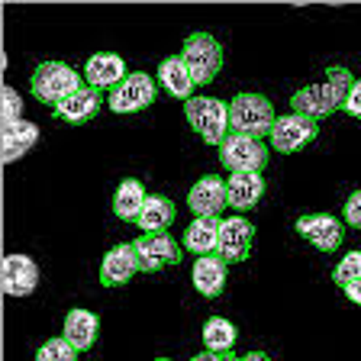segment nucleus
I'll return each mask as SVG.
<instances>
[{
	"label": "nucleus",
	"instance_id": "obj_31",
	"mask_svg": "<svg viewBox=\"0 0 361 361\" xmlns=\"http://www.w3.org/2000/svg\"><path fill=\"white\" fill-rule=\"evenodd\" d=\"M229 355L233 352H200V355H194L190 361H229Z\"/></svg>",
	"mask_w": 361,
	"mask_h": 361
},
{
	"label": "nucleus",
	"instance_id": "obj_1",
	"mask_svg": "<svg viewBox=\"0 0 361 361\" xmlns=\"http://www.w3.org/2000/svg\"><path fill=\"white\" fill-rule=\"evenodd\" d=\"M352 84H355V78L348 68L332 65L329 71H326V81L293 90L290 106H293V113H300V116H310V120L319 123L345 106V97H348V90H352Z\"/></svg>",
	"mask_w": 361,
	"mask_h": 361
},
{
	"label": "nucleus",
	"instance_id": "obj_8",
	"mask_svg": "<svg viewBox=\"0 0 361 361\" xmlns=\"http://www.w3.org/2000/svg\"><path fill=\"white\" fill-rule=\"evenodd\" d=\"M152 100H155V81L145 71H133V75H126V81L110 90L106 106L113 113H139L152 106Z\"/></svg>",
	"mask_w": 361,
	"mask_h": 361
},
{
	"label": "nucleus",
	"instance_id": "obj_29",
	"mask_svg": "<svg viewBox=\"0 0 361 361\" xmlns=\"http://www.w3.org/2000/svg\"><path fill=\"white\" fill-rule=\"evenodd\" d=\"M342 216H345L348 226L361 229V190H355V194L345 200V210H342Z\"/></svg>",
	"mask_w": 361,
	"mask_h": 361
},
{
	"label": "nucleus",
	"instance_id": "obj_10",
	"mask_svg": "<svg viewBox=\"0 0 361 361\" xmlns=\"http://www.w3.org/2000/svg\"><path fill=\"white\" fill-rule=\"evenodd\" d=\"M316 133H319L316 120L300 116V113H287V116H278V120H274V129H271L268 139H271V145H274L278 152L290 155V152H300L303 145L313 142Z\"/></svg>",
	"mask_w": 361,
	"mask_h": 361
},
{
	"label": "nucleus",
	"instance_id": "obj_4",
	"mask_svg": "<svg viewBox=\"0 0 361 361\" xmlns=\"http://www.w3.org/2000/svg\"><path fill=\"white\" fill-rule=\"evenodd\" d=\"M184 113L207 145H223L229 139V104L216 97H190Z\"/></svg>",
	"mask_w": 361,
	"mask_h": 361
},
{
	"label": "nucleus",
	"instance_id": "obj_28",
	"mask_svg": "<svg viewBox=\"0 0 361 361\" xmlns=\"http://www.w3.org/2000/svg\"><path fill=\"white\" fill-rule=\"evenodd\" d=\"M20 110H23L20 94H16L13 87H4V129H10V126H16V123H23V120H20Z\"/></svg>",
	"mask_w": 361,
	"mask_h": 361
},
{
	"label": "nucleus",
	"instance_id": "obj_19",
	"mask_svg": "<svg viewBox=\"0 0 361 361\" xmlns=\"http://www.w3.org/2000/svg\"><path fill=\"white\" fill-rule=\"evenodd\" d=\"M219 245V216H197L184 233V248L194 255H216Z\"/></svg>",
	"mask_w": 361,
	"mask_h": 361
},
{
	"label": "nucleus",
	"instance_id": "obj_11",
	"mask_svg": "<svg viewBox=\"0 0 361 361\" xmlns=\"http://www.w3.org/2000/svg\"><path fill=\"white\" fill-rule=\"evenodd\" d=\"M297 233L307 242H313V248L319 252H336L345 242V226L338 223L329 213H313V216H300L297 219Z\"/></svg>",
	"mask_w": 361,
	"mask_h": 361
},
{
	"label": "nucleus",
	"instance_id": "obj_34",
	"mask_svg": "<svg viewBox=\"0 0 361 361\" xmlns=\"http://www.w3.org/2000/svg\"><path fill=\"white\" fill-rule=\"evenodd\" d=\"M155 361H171V358H155Z\"/></svg>",
	"mask_w": 361,
	"mask_h": 361
},
{
	"label": "nucleus",
	"instance_id": "obj_2",
	"mask_svg": "<svg viewBox=\"0 0 361 361\" xmlns=\"http://www.w3.org/2000/svg\"><path fill=\"white\" fill-rule=\"evenodd\" d=\"M274 106L262 94H235L229 104V129L235 135H252V139H264L274 129Z\"/></svg>",
	"mask_w": 361,
	"mask_h": 361
},
{
	"label": "nucleus",
	"instance_id": "obj_23",
	"mask_svg": "<svg viewBox=\"0 0 361 361\" xmlns=\"http://www.w3.org/2000/svg\"><path fill=\"white\" fill-rule=\"evenodd\" d=\"M145 200H149V194H145L142 180L126 178L120 188H116V197H113V213H116L123 223H135L145 207Z\"/></svg>",
	"mask_w": 361,
	"mask_h": 361
},
{
	"label": "nucleus",
	"instance_id": "obj_12",
	"mask_svg": "<svg viewBox=\"0 0 361 361\" xmlns=\"http://www.w3.org/2000/svg\"><path fill=\"white\" fill-rule=\"evenodd\" d=\"M139 255H135L133 245H113L104 255V264H100V284L104 287H123L139 274Z\"/></svg>",
	"mask_w": 361,
	"mask_h": 361
},
{
	"label": "nucleus",
	"instance_id": "obj_7",
	"mask_svg": "<svg viewBox=\"0 0 361 361\" xmlns=\"http://www.w3.org/2000/svg\"><path fill=\"white\" fill-rule=\"evenodd\" d=\"M135 255H139V268L142 271H161V268H171V264L180 262L184 248H180L178 239H171L168 233H145L133 242Z\"/></svg>",
	"mask_w": 361,
	"mask_h": 361
},
{
	"label": "nucleus",
	"instance_id": "obj_22",
	"mask_svg": "<svg viewBox=\"0 0 361 361\" xmlns=\"http://www.w3.org/2000/svg\"><path fill=\"white\" fill-rule=\"evenodd\" d=\"M158 81H161V87H165L171 97H178V100H190V94H194V87H197L180 55L161 61V68H158Z\"/></svg>",
	"mask_w": 361,
	"mask_h": 361
},
{
	"label": "nucleus",
	"instance_id": "obj_14",
	"mask_svg": "<svg viewBox=\"0 0 361 361\" xmlns=\"http://www.w3.org/2000/svg\"><path fill=\"white\" fill-rule=\"evenodd\" d=\"M39 284V268L30 255L4 258V293L7 297H30Z\"/></svg>",
	"mask_w": 361,
	"mask_h": 361
},
{
	"label": "nucleus",
	"instance_id": "obj_16",
	"mask_svg": "<svg viewBox=\"0 0 361 361\" xmlns=\"http://www.w3.org/2000/svg\"><path fill=\"white\" fill-rule=\"evenodd\" d=\"M100 106H104V90H97V87H90V84H84L81 90H75L68 100H61L59 106H55V116L59 120H65V123H87V120H94L100 113Z\"/></svg>",
	"mask_w": 361,
	"mask_h": 361
},
{
	"label": "nucleus",
	"instance_id": "obj_15",
	"mask_svg": "<svg viewBox=\"0 0 361 361\" xmlns=\"http://www.w3.org/2000/svg\"><path fill=\"white\" fill-rule=\"evenodd\" d=\"M264 197V178L255 171H239L229 174L226 180V203L233 210H255Z\"/></svg>",
	"mask_w": 361,
	"mask_h": 361
},
{
	"label": "nucleus",
	"instance_id": "obj_18",
	"mask_svg": "<svg viewBox=\"0 0 361 361\" xmlns=\"http://www.w3.org/2000/svg\"><path fill=\"white\" fill-rule=\"evenodd\" d=\"M97 329H100V323L90 310H68L65 332H61V336H65L78 352H87V348H94V342H97Z\"/></svg>",
	"mask_w": 361,
	"mask_h": 361
},
{
	"label": "nucleus",
	"instance_id": "obj_27",
	"mask_svg": "<svg viewBox=\"0 0 361 361\" xmlns=\"http://www.w3.org/2000/svg\"><path fill=\"white\" fill-rule=\"evenodd\" d=\"M358 278H361V252H348V255L336 264L332 281L345 287V284H352V281H358Z\"/></svg>",
	"mask_w": 361,
	"mask_h": 361
},
{
	"label": "nucleus",
	"instance_id": "obj_6",
	"mask_svg": "<svg viewBox=\"0 0 361 361\" xmlns=\"http://www.w3.org/2000/svg\"><path fill=\"white\" fill-rule=\"evenodd\" d=\"M219 165L229 174H239V171L262 174L264 165H268V145L262 139H252V135L229 133V139L219 145Z\"/></svg>",
	"mask_w": 361,
	"mask_h": 361
},
{
	"label": "nucleus",
	"instance_id": "obj_25",
	"mask_svg": "<svg viewBox=\"0 0 361 361\" xmlns=\"http://www.w3.org/2000/svg\"><path fill=\"white\" fill-rule=\"evenodd\" d=\"M203 345L207 352H229L235 345V326L223 316H213L203 323Z\"/></svg>",
	"mask_w": 361,
	"mask_h": 361
},
{
	"label": "nucleus",
	"instance_id": "obj_32",
	"mask_svg": "<svg viewBox=\"0 0 361 361\" xmlns=\"http://www.w3.org/2000/svg\"><path fill=\"white\" fill-rule=\"evenodd\" d=\"M345 297H348L352 303H361V278L352 281V284H345Z\"/></svg>",
	"mask_w": 361,
	"mask_h": 361
},
{
	"label": "nucleus",
	"instance_id": "obj_24",
	"mask_svg": "<svg viewBox=\"0 0 361 361\" xmlns=\"http://www.w3.org/2000/svg\"><path fill=\"white\" fill-rule=\"evenodd\" d=\"M39 142V126L36 123H16V126L4 129V165H13L16 158H23L32 145Z\"/></svg>",
	"mask_w": 361,
	"mask_h": 361
},
{
	"label": "nucleus",
	"instance_id": "obj_9",
	"mask_svg": "<svg viewBox=\"0 0 361 361\" xmlns=\"http://www.w3.org/2000/svg\"><path fill=\"white\" fill-rule=\"evenodd\" d=\"M252 242H255V226L248 223L245 216H226L219 219V245L216 255L226 264H239L248 258L252 252Z\"/></svg>",
	"mask_w": 361,
	"mask_h": 361
},
{
	"label": "nucleus",
	"instance_id": "obj_5",
	"mask_svg": "<svg viewBox=\"0 0 361 361\" xmlns=\"http://www.w3.org/2000/svg\"><path fill=\"white\" fill-rule=\"evenodd\" d=\"M184 65H188L194 84H210L223 68V45L210 36V32H194L184 42V52H180Z\"/></svg>",
	"mask_w": 361,
	"mask_h": 361
},
{
	"label": "nucleus",
	"instance_id": "obj_13",
	"mask_svg": "<svg viewBox=\"0 0 361 361\" xmlns=\"http://www.w3.org/2000/svg\"><path fill=\"white\" fill-rule=\"evenodd\" d=\"M188 207L197 216H219V213L229 207V203H226V180L216 178V174L200 178L188 194Z\"/></svg>",
	"mask_w": 361,
	"mask_h": 361
},
{
	"label": "nucleus",
	"instance_id": "obj_33",
	"mask_svg": "<svg viewBox=\"0 0 361 361\" xmlns=\"http://www.w3.org/2000/svg\"><path fill=\"white\" fill-rule=\"evenodd\" d=\"M242 361H274V358H268V355H262V352H248Z\"/></svg>",
	"mask_w": 361,
	"mask_h": 361
},
{
	"label": "nucleus",
	"instance_id": "obj_21",
	"mask_svg": "<svg viewBox=\"0 0 361 361\" xmlns=\"http://www.w3.org/2000/svg\"><path fill=\"white\" fill-rule=\"evenodd\" d=\"M174 216H178L174 200H168V197H161V194H149V200H145V207L135 223H139L142 233H168Z\"/></svg>",
	"mask_w": 361,
	"mask_h": 361
},
{
	"label": "nucleus",
	"instance_id": "obj_3",
	"mask_svg": "<svg viewBox=\"0 0 361 361\" xmlns=\"http://www.w3.org/2000/svg\"><path fill=\"white\" fill-rule=\"evenodd\" d=\"M81 75L75 68L61 65V61H42V65L32 71V97L45 106H59L61 100H68L75 90H81Z\"/></svg>",
	"mask_w": 361,
	"mask_h": 361
},
{
	"label": "nucleus",
	"instance_id": "obj_20",
	"mask_svg": "<svg viewBox=\"0 0 361 361\" xmlns=\"http://www.w3.org/2000/svg\"><path fill=\"white\" fill-rule=\"evenodd\" d=\"M194 287L203 297H219L226 287V262L219 255H200L194 262Z\"/></svg>",
	"mask_w": 361,
	"mask_h": 361
},
{
	"label": "nucleus",
	"instance_id": "obj_30",
	"mask_svg": "<svg viewBox=\"0 0 361 361\" xmlns=\"http://www.w3.org/2000/svg\"><path fill=\"white\" fill-rule=\"evenodd\" d=\"M342 110H345L348 116H358V120H361V81L352 84V90H348L345 106H342Z\"/></svg>",
	"mask_w": 361,
	"mask_h": 361
},
{
	"label": "nucleus",
	"instance_id": "obj_26",
	"mask_svg": "<svg viewBox=\"0 0 361 361\" xmlns=\"http://www.w3.org/2000/svg\"><path fill=\"white\" fill-rule=\"evenodd\" d=\"M36 361H78V348L71 345L65 336H61V338H49V342H42V345H39Z\"/></svg>",
	"mask_w": 361,
	"mask_h": 361
},
{
	"label": "nucleus",
	"instance_id": "obj_17",
	"mask_svg": "<svg viewBox=\"0 0 361 361\" xmlns=\"http://www.w3.org/2000/svg\"><path fill=\"white\" fill-rule=\"evenodd\" d=\"M84 78L90 81V87L113 90L116 84L126 81V61L113 52H97V55H90L87 65H84Z\"/></svg>",
	"mask_w": 361,
	"mask_h": 361
}]
</instances>
